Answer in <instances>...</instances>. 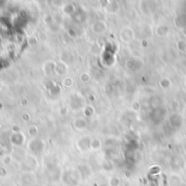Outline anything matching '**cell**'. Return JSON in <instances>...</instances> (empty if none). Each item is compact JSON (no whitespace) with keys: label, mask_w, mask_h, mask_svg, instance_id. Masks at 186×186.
I'll list each match as a JSON object with an SVG mask.
<instances>
[{"label":"cell","mask_w":186,"mask_h":186,"mask_svg":"<svg viewBox=\"0 0 186 186\" xmlns=\"http://www.w3.org/2000/svg\"><path fill=\"white\" fill-rule=\"evenodd\" d=\"M120 183H121V181L118 176H113V178L110 180V186H119Z\"/></svg>","instance_id":"1"},{"label":"cell","mask_w":186,"mask_h":186,"mask_svg":"<svg viewBox=\"0 0 186 186\" xmlns=\"http://www.w3.org/2000/svg\"><path fill=\"white\" fill-rule=\"evenodd\" d=\"M176 186H186V183H179Z\"/></svg>","instance_id":"3"},{"label":"cell","mask_w":186,"mask_h":186,"mask_svg":"<svg viewBox=\"0 0 186 186\" xmlns=\"http://www.w3.org/2000/svg\"><path fill=\"white\" fill-rule=\"evenodd\" d=\"M66 86H71V85H72V80H66Z\"/></svg>","instance_id":"2"},{"label":"cell","mask_w":186,"mask_h":186,"mask_svg":"<svg viewBox=\"0 0 186 186\" xmlns=\"http://www.w3.org/2000/svg\"><path fill=\"white\" fill-rule=\"evenodd\" d=\"M102 186H105V185H102Z\"/></svg>","instance_id":"4"}]
</instances>
